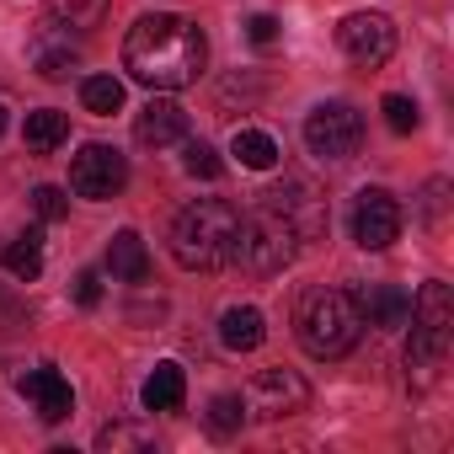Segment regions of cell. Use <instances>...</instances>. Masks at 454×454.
<instances>
[{
    "label": "cell",
    "mask_w": 454,
    "mask_h": 454,
    "mask_svg": "<svg viewBox=\"0 0 454 454\" xmlns=\"http://www.w3.org/2000/svg\"><path fill=\"white\" fill-rule=\"evenodd\" d=\"M203 65H208V43L187 17L171 12L139 17L123 38V70L150 91H182L203 75Z\"/></svg>",
    "instance_id": "1"
},
{
    "label": "cell",
    "mask_w": 454,
    "mask_h": 454,
    "mask_svg": "<svg viewBox=\"0 0 454 454\" xmlns=\"http://www.w3.org/2000/svg\"><path fill=\"white\" fill-rule=\"evenodd\" d=\"M236 236H241V214L219 198H198L171 219V257L187 273H214L236 262Z\"/></svg>",
    "instance_id": "2"
},
{
    "label": "cell",
    "mask_w": 454,
    "mask_h": 454,
    "mask_svg": "<svg viewBox=\"0 0 454 454\" xmlns=\"http://www.w3.org/2000/svg\"><path fill=\"white\" fill-rule=\"evenodd\" d=\"M294 332H300V348L321 364L332 358H348L364 337V310H358V294L353 289H310L300 294V310H294Z\"/></svg>",
    "instance_id": "3"
},
{
    "label": "cell",
    "mask_w": 454,
    "mask_h": 454,
    "mask_svg": "<svg viewBox=\"0 0 454 454\" xmlns=\"http://www.w3.org/2000/svg\"><path fill=\"white\" fill-rule=\"evenodd\" d=\"M294 252H300L294 224H289L284 214H273L268 203H262L252 219H241V236H236V262H241L252 278H273V273H284V268L294 262Z\"/></svg>",
    "instance_id": "4"
},
{
    "label": "cell",
    "mask_w": 454,
    "mask_h": 454,
    "mask_svg": "<svg viewBox=\"0 0 454 454\" xmlns=\"http://www.w3.org/2000/svg\"><path fill=\"white\" fill-rule=\"evenodd\" d=\"M411 342H406V369L417 374H433V364H443L449 353V326H454V300H449V284H422L417 300H411Z\"/></svg>",
    "instance_id": "5"
},
{
    "label": "cell",
    "mask_w": 454,
    "mask_h": 454,
    "mask_svg": "<svg viewBox=\"0 0 454 454\" xmlns=\"http://www.w3.org/2000/svg\"><path fill=\"white\" fill-rule=\"evenodd\" d=\"M305 145H310V155H321V160H353L358 145H364V118H358L348 102H321V107L305 118Z\"/></svg>",
    "instance_id": "6"
},
{
    "label": "cell",
    "mask_w": 454,
    "mask_h": 454,
    "mask_svg": "<svg viewBox=\"0 0 454 454\" xmlns=\"http://www.w3.org/2000/svg\"><path fill=\"white\" fill-rule=\"evenodd\" d=\"M337 43H342V54H348L358 70H380V65L395 54V22H390L385 12H353V17H342Z\"/></svg>",
    "instance_id": "7"
},
{
    "label": "cell",
    "mask_w": 454,
    "mask_h": 454,
    "mask_svg": "<svg viewBox=\"0 0 454 454\" xmlns=\"http://www.w3.org/2000/svg\"><path fill=\"white\" fill-rule=\"evenodd\" d=\"M123 182H129V160H123L113 145H81V155L70 160V187H75L81 198H91V203L118 198Z\"/></svg>",
    "instance_id": "8"
},
{
    "label": "cell",
    "mask_w": 454,
    "mask_h": 454,
    "mask_svg": "<svg viewBox=\"0 0 454 454\" xmlns=\"http://www.w3.org/2000/svg\"><path fill=\"white\" fill-rule=\"evenodd\" d=\"M353 241L364 252H385L401 241V203L385 187H364L353 198Z\"/></svg>",
    "instance_id": "9"
},
{
    "label": "cell",
    "mask_w": 454,
    "mask_h": 454,
    "mask_svg": "<svg viewBox=\"0 0 454 454\" xmlns=\"http://www.w3.org/2000/svg\"><path fill=\"white\" fill-rule=\"evenodd\" d=\"M310 401V385L294 374V369H262L252 385H247V411L252 417H289Z\"/></svg>",
    "instance_id": "10"
},
{
    "label": "cell",
    "mask_w": 454,
    "mask_h": 454,
    "mask_svg": "<svg viewBox=\"0 0 454 454\" xmlns=\"http://www.w3.org/2000/svg\"><path fill=\"white\" fill-rule=\"evenodd\" d=\"M262 203L294 224V236H300V241H316V236L326 231V203L316 198L310 182H278V187L262 192Z\"/></svg>",
    "instance_id": "11"
},
{
    "label": "cell",
    "mask_w": 454,
    "mask_h": 454,
    "mask_svg": "<svg viewBox=\"0 0 454 454\" xmlns=\"http://www.w3.org/2000/svg\"><path fill=\"white\" fill-rule=\"evenodd\" d=\"M134 139L145 150H166V145H182L187 139V107L171 102V97H150L134 118Z\"/></svg>",
    "instance_id": "12"
},
{
    "label": "cell",
    "mask_w": 454,
    "mask_h": 454,
    "mask_svg": "<svg viewBox=\"0 0 454 454\" xmlns=\"http://www.w3.org/2000/svg\"><path fill=\"white\" fill-rule=\"evenodd\" d=\"M17 390H22V401L43 417V422H65L70 417V406H75V395H70V380L59 374V369H27L22 380H17Z\"/></svg>",
    "instance_id": "13"
},
{
    "label": "cell",
    "mask_w": 454,
    "mask_h": 454,
    "mask_svg": "<svg viewBox=\"0 0 454 454\" xmlns=\"http://www.w3.org/2000/svg\"><path fill=\"white\" fill-rule=\"evenodd\" d=\"M358 310H364V326H406L411 294L395 289V284H369V289L358 294Z\"/></svg>",
    "instance_id": "14"
},
{
    "label": "cell",
    "mask_w": 454,
    "mask_h": 454,
    "mask_svg": "<svg viewBox=\"0 0 454 454\" xmlns=\"http://www.w3.org/2000/svg\"><path fill=\"white\" fill-rule=\"evenodd\" d=\"M262 337H268V321L257 305H231L219 316V342L231 353H252V348H262Z\"/></svg>",
    "instance_id": "15"
},
{
    "label": "cell",
    "mask_w": 454,
    "mask_h": 454,
    "mask_svg": "<svg viewBox=\"0 0 454 454\" xmlns=\"http://www.w3.org/2000/svg\"><path fill=\"white\" fill-rule=\"evenodd\" d=\"M107 268H113V278H123V284H145V278H150V252H145L139 231H118V236L107 241Z\"/></svg>",
    "instance_id": "16"
},
{
    "label": "cell",
    "mask_w": 454,
    "mask_h": 454,
    "mask_svg": "<svg viewBox=\"0 0 454 454\" xmlns=\"http://www.w3.org/2000/svg\"><path fill=\"white\" fill-rule=\"evenodd\" d=\"M182 395H187V374H182V364H155L150 369V380H145V390H139V401H145V411H176L182 406Z\"/></svg>",
    "instance_id": "17"
},
{
    "label": "cell",
    "mask_w": 454,
    "mask_h": 454,
    "mask_svg": "<svg viewBox=\"0 0 454 454\" xmlns=\"http://www.w3.org/2000/svg\"><path fill=\"white\" fill-rule=\"evenodd\" d=\"M22 139H27L33 155H49V150H59V145L70 139V118H65L59 107H38V113H27Z\"/></svg>",
    "instance_id": "18"
},
{
    "label": "cell",
    "mask_w": 454,
    "mask_h": 454,
    "mask_svg": "<svg viewBox=\"0 0 454 454\" xmlns=\"http://www.w3.org/2000/svg\"><path fill=\"white\" fill-rule=\"evenodd\" d=\"M231 155H236L247 171H273V166H278V145H273V134H262V129H236Z\"/></svg>",
    "instance_id": "19"
},
{
    "label": "cell",
    "mask_w": 454,
    "mask_h": 454,
    "mask_svg": "<svg viewBox=\"0 0 454 454\" xmlns=\"http://www.w3.org/2000/svg\"><path fill=\"white\" fill-rule=\"evenodd\" d=\"M0 262H6V273H12V278H22V284H33V278L43 273V236H38V231H27V236H17V241L6 247V257H0Z\"/></svg>",
    "instance_id": "20"
},
{
    "label": "cell",
    "mask_w": 454,
    "mask_h": 454,
    "mask_svg": "<svg viewBox=\"0 0 454 454\" xmlns=\"http://www.w3.org/2000/svg\"><path fill=\"white\" fill-rule=\"evenodd\" d=\"M81 107L97 113V118H113L123 107V81L118 75H86L81 81Z\"/></svg>",
    "instance_id": "21"
},
{
    "label": "cell",
    "mask_w": 454,
    "mask_h": 454,
    "mask_svg": "<svg viewBox=\"0 0 454 454\" xmlns=\"http://www.w3.org/2000/svg\"><path fill=\"white\" fill-rule=\"evenodd\" d=\"M102 12H107V0H54V22H65L70 33H91L97 22H102Z\"/></svg>",
    "instance_id": "22"
},
{
    "label": "cell",
    "mask_w": 454,
    "mask_h": 454,
    "mask_svg": "<svg viewBox=\"0 0 454 454\" xmlns=\"http://www.w3.org/2000/svg\"><path fill=\"white\" fill-rule=\"evenodd\" d=\"M241 417H247V401H241V395H214L203 422H208V433H214V438H231V433L241 427Z\"/></svg>",
    "instance_id": "23"
},
{
    "label": "cell",
    "mask_w": 454,
    "mask_h": 454,
    "mask_svg": "<svg viewBox=\"0 0 454 454\" xmlns=\"http://www.w3.org/2000/svg\"><path fill=\"white\" fill-rule=\"evenodd\" d=\"M182 166H187V176H203V182H214V176L224 171L219 150H214V145H203V139H187V145H182Z\"/></svg>",
    "instance_id": "24"
},
{
    "label": "cell",
    "mask_w": 454,
    "mask_h": 454,
    "mask_svg": "<svg viewBox=\"0 0 454 454\" xmlns=\"http://www.w3.org/2000/svg\"><path fill=\"white\" fill-rule=\"evenodd\" d=\"M97 449H155V433H145V427H134V422H113V427H102L97 433Z\"/></svg>",
    "instance_id": "25"
},
{
    "label": "cell",
    "mask_w": 454,
    "mask_h": 454,
    "mask_svg": "<svg viewBox=\"0 0 454 454\" xmlns=\"http://www.w3.org/2000/svg\"><path fill=\"white\" fill-rule=\"evenodd\" d=\"M380 113H385V123H390L395 134H411V129L422 123V113H417V102H411V97H385V102H380Z\"/></svg>",
    "instance_id": "26"
},
{
    "label": "cell",
    "mask_w": 454,
    "mask_h": 454,
    "mask_svg": "<svg viewBox=\"0 0 454 454\" xmlns=\"http://www.w3.org/2000/svg\"><path fill=\"white\" fill-rule=\"evenodd\" d=\"M33 208H38V219H49V224H54V219H65V214H70V198H65L59 187H38V192H33Z\"/></svg>",
    "instance_id": "27"
},
{
    "label": "cell",
    "mask_w": 454,
    "mask_h": 454,
    "mask_svg": "<svg viewBox=\"0 0 454 454\" xmlns=\"http://www.w3.org/2000/svg\"><path fill=\"white\" fill-rule=\"evenodd\" d=\"M75 305H86V310H97L102 305V278L86 268V273H75Z\"/></svg>",
    "instance_id": "28"
},
{
    "label": "cell",
    "mask_w": 454,
    "mask_h": 454,
    "mask_svg": "<svg viewBox=\"0 0 454 454\" xmlns=\"http://www.w3.org/2000/svg\"><path fill=\"white\" fill-rule=\"evenodd\" d=\"M247 38H252V43H262V49H268V43H273V38H278V17H268V12H257V17H252V22H247Z\"/></svg>",
    "instance_id": "29"
},
{
    "label": "cell",
    "mask_w": 454,
    "mask_h": 454,
    "mask_svg": "<svg viewBox=\"0 0 454 454\" xmlns=\"http://www.w3.org/2000/svg\"><path fill=\"white\" fill-rule=\"evenodd\" d=\"M0 134H6V107H0Z\"/></svg>",
    "instance_id": "30"
}]
</instances>
